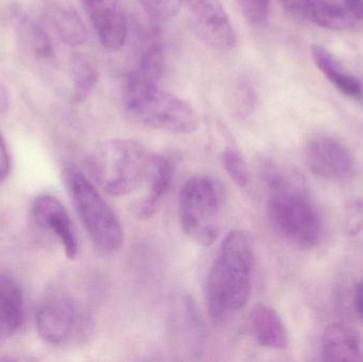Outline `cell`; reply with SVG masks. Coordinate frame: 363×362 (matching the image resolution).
Masks as SVG:
<instances>
[{
	"label": "cell",
	"mask_w": 363,
	"mask_h": 362,
	"mask_svg": "<svg viewBox=\"0 0 363 362\" xmlns=\"http://www.w3.org/2000/svg\"><path fill=\"white\" fill-rule=\"evenodd\" d=\"M256 256L252 236L230 231L209 268L206 304L213 324L223 325L247 307L254 286Z\"/></svg>",
	"instance_id": "6da1fadb"
},
{
	"label": "cell",
	"mask_w": 363,
	"mask_h": 362,
	"mask_svg": "<svg viewBox=\"0 0 363 362\" xmlns=\"http://www.w3.org/2000/svg\"><path fill=\"white\" fill-rule=\"evenodd\" d=\"M264 174L269 189L267 210L277 233L296 248L315 247L321 238V219L302 183L274 167H267Z\"/></svg>",
	"instance_id": "7a4b0ae2"
},
{
	"label": "cell",
	"mask_w": 363,
	"mask_h": 362,
	"mask_svg": "<svg viewBox=\"0 0 363 362\" xmlns=\"http://www.w3.org/2000/svg\"><path fill=\"white\" fill-rule=\"evenodd\" d=\"M123 110L135 125L167 133L187 135L198 130L199 115L191 104L160 89L128 77L123 89Z\"/></svg>",
	"instance_id": "3957f363"
},
{
	"label": "cell",
	"mask_w": 363,
	"mask_h": 362,
	"mask_svg": "<svg viewBox=\"0 0 363 362\" xmlns=\"http://www.w3.org/2000/svg\"><path fill=\"white\" fill-rule=\"evenodd\" d=\"M152 152L131 138H111L100 145L91 161L93 174L102 191L123 197L142 187Z\"/></svg>",
	"instance_id": "277c9868"
},
{
	"label": "cell",
	"mask_w": 363,
	"mask_h": 362,
	"mask_svg": "<svg viewBox=\"0 0 363 362\" xmlns=\"http://www.w3.org/2000/svg\"><path fill=\"white\" fill-rule=\"evenodd\" d=\"M225 189L211 176L186 181L179 195V220L184 234L201 246H211L221 230Z\"/></svg>",
	"instance_id": "5b68a950"
},
{
	"label": "cell",
	"mask_w": 363,
	"mask_h": 362,
	"mask_svg": "<svg viewBox=\"0 0 363 362\" xmlns=\"http://www.w3.org/2000/svg\"><path fill=\"white\" fill-rule=\"evenodd\" d=\"M65 176L77 212L95 248L104 254L118 252L125 240L118 216L82 171L70 167Z\"/></svg>",
	"instance_id": "8992f818"
},
{
	"label": "cell",
	"mask_w": 363,
	"mask_h": 362,
	"mask_svg": "<svg viewBox=\"0 0 363 362\" xmlns=\"http://www.w3.org/2000/svg\"><path fill=\"white\" fill-rule=\"evenodd\" d=\"M188 18L199 38L211 48L230 50L236 34L220 0H182Z\"/></svg>",
	"instance_id": "52a82bcc"
},
{
	"label": "cell",
	"mask_w": 363,
	"mask_h": 362,
	"mask_svg": "<svg viewBox=\"0 0 363 362\" xmlns=\"http://www.w3.org/2000/svg\"><path fill=\"white\" fill-rule=\"evenodd\" d=\"M78 315L74 300L63 291H52L44 298L36 312V329L47 344H65L77 327Z\"/></svg>",
	"instance_id": "ba28073f"
},
{
	"label": "cell",
	"mask_w": 363,
	"mask_h": 362,
	"mask_svg": "<svg viewBox=\"0 0 363 362\" xmlns=\"http://www.w3.org/2000/svg\"><path fill=\"white\" fill-rule=\"evenodd\" d=\"M176 165L169 155L153 153L148 174L143 183L142 193L134 200L132 213L140 220H148L157 214L169 193Z\"/></svg>",
	"instance_id": "9c48e42d"
},
{
	"label": "cell",
	"mask_w": 363,
	"mask_h": 362,
	"mask_svg": "<svg viewBox=\"0 0 363 362\" xmlns=\"http://www.w3.org/2000/svg\"><path fill=\"white\" fill-rule=\"evenodd\" d=\"M89 21L104 48L117 51L128 38V19L121 0H82Z\"/></svg>",
	"instance_id": "30bf717a"
},
{
	"label": "cell",
	"mask_w": 363,
	"mask_h": 362,
	"mask_svg": "<svg viewBox=\"0 0 363 362\" xmlns=\"http://www.w3.org/2000/svg\"><path fill=\"white\" fill-rule=\"evenodd\" d=\"M305 162L311 174L325 180L345 178L353 168V157L341 142L330 137H317L307 144Z\"/></svg>",
	"instance_id": "8fae6325"
},
{
	"label": "cell",
	"mask_w": 363,
	"mask_h": 362,
	"mask_svg": "<svg viewBox=\"0 0 363 362\" xmlns=\"http://www.w3.org/2000/svg\"><path fill=\"white\" fill-rule=\"evenodd\" d=\"M32 216L40 227L57 238L68 259H76L79 253L78 239L69 215L60 200L52 196H40L32 204Z\"/></svg>",
	"instance_id": "7c38bea8"
},
{
	"label": "cell",
	"mask_w": 363,
	"mask_h": 362,
	"mask_svg": "<svg viewBox=\"0 0 363 362\" xmlns=\"http://www.w3.org/2000/svg\"><path fill=\"white\" fill-rule=\"evenodd\" d=\"M249 320L250 331L259 346L277 351L287 348V329L277 310L259 304L252 310Z\"/></svg>",
	"instance_id": "4fadbf2b"
},
{
	"label": "cell",
	"mask_w": 363,
	"mask_h": 362,
	"mask_svg": "<svg viewBox=\"0 0 363 362\" xmlns=\"http://www.w3.org/2000/svg\"><path fill=\"white\" fill-rule=\"evenodd\" d=\"M45 12L47 21L62 42L69 46H79L86 40V28L72 4L66 0H51Z\"/></svg>",
	"instance_id": "5bb4252c"
},
{
	"label": "cell",
	"mask_w": 363,
	"mask_h": 362,
	"mask_svg": "<svg viewBox=\"0 0 363 362\" xmlns=\"http://www.w3.org/2000/svg\"><path fill=\"white\" fill-rule=\"evenodd\" d=\"M322 353L326 361H362L359 337L353 329L341 323L326 327L322 338Z\"/></svg>",
	"instance_id": "9a60e30c"
},
{
	"label": "cell",
	"mask_w": 363,
	"mask_h": 362,
	"mask_svg": "<svg viewBox=\"0 0 363 362\" xmlns=\"http://www.w3.org/2000/svg\"><path fill=\"white\" fill-rule=\"evenodd\" d=\"M23 319V295L18 283L6 274L0 276V339L16 333Z\"/></svg>",
	"instance_id": "2e32d148"
},
{
	"label": "cell",
	"mask_w": 363,
	"mask_h": 362,
	"mask_svg": "<svg viewBox=\"0 0 363 362\" xmlns=\"http://www.w3.org/2000/svg\"><path fill=\"white\" fill-rule=\"evenodd\" d=\"M14 30L19 44L30 55L38 59H50L53 55V46L48 33L44 28L26 14L14 17Z\"/></svg>",
	"instance_id": "e0dca14e"
},
{
	"label": "cell",
	"mask_w": 363,
	"mask_h": 362,
	"mask_svg": "<svg viewBox=\"0 0 363 362\" xmlns=\"http://www.w3.org/2000/svg\"><path fill=\"white\" fill-rule=\"evenodd\" d=\"M311 57L320 72L345 95L357 97L362 95V85L354 77L345 74L336 57L319 45L311 46Z\"/></svg>",
	"instance_id": "ac0fdd59"
},
{
	"label": "cell",
	"mask_w": 363,
	"mask_h": 362,
	"mask_svg": "<svg viewBox=\"0 0 363 362\" xmlns=\"http://www.w3.org/2000/svg\"><path fill=\"white\" fill-rule=\"evenodd\" d=\"M165 67V52L157 32H153L146 46L140 53L135 68L129 74V78L142 82L159 84L160 78Z\"/></svg>",
	"instance_id": "d6986e66"
},
{
	"label": "cell",
	"mask_w": 363,
	"mask_h": 362,
	"mask_svg": "<svg viewBox=\"0 0 363 362\" xmlns=\"http://www.w3.org/2000/svg\"><path fill=\"white\" fill-rule=\"evenodd\" d=\"M72 72L74 99L81 101L87 97L97 83V66L87 55H78L72 60Z\"/></svg>",
	"instance_id": "ffe728a7"
},
{
	"label": "cell",
	"mask_w": 363,
	"mask_h": 362,
	"mask_svg": "<svg viewBox=\"0 0 363 362\" xmlns=\"http://www.w3.org/2000/svg\"><path fill=\"white\" fill-rule=\"evenodd\" d=\"M313 23L330 30H345L355 23V17L334 0L319 9L311 19Z\"/></svg>",
	"instance_id": "44dd1931"
},
{
	"label": "cell",
	"mask_w": 363,
	"mask_h": 362,
	"mask_svg": "<svg viewBox=\"0 0 363 362\" xmlns=\"http://www.w3.org/2000/svg\"><path fill=\"white\" fill-rule=\"evenodd\" d=\"M222 165L230 180L239 187L249 186L250 176L249 166L243 155L235 148H226L221 155Z\"/></svg>",
	"instance_id": "7402d4cb"
},
{
	"label": "cell",
	"mask_w": 363,
	"mask_h": 362,
	"mask_svg": "<svg viewBox=\"0 0 363 362\" xmlns=\"http://www.w3.org/2000/svg\"><path fill=\"white\" fill-rule=\"evenodd\" d=\"M149 16L157 21H168L180 12L182 0H140Z\"/></svg>",
	"instance_id": "603a6c76"
},
{
	"label": "cell",
	"mask_w": 363,
	"mask_h": 362,
	"mask_svg": "<svg viewBox=\"0 0 363 362\" xmlns=\"http://www.w3.org/2000/svg\"><path fill=\"white\" fill-rule=\"evenodd\" d=\"M245 19L252 25H262L268 18L270 0H236Z\"/></svg>",
	"instance_id": "cb8c5ba5"
},
{
	"label": "cell",
	"mask_w": 363,
	"mask_h": 362,
	"mask_svg": "<svg viewBox=\"0 0 363 362\" xmlns=\"http://www.w3.org/2000/svg\"><path fill=\"white\" fill-rule=\"evenodd\" d=\"M291 14L311 21L313 15L330 0H279Z\"/></svg>",
	"instance_id": "d4e9b609"
},
{
	"label": "cell",
	"mask_w": 363,
	"mask_h": 362,
	"mask_svg": "<svg viewBox=\"0 0 363 362\" xmlns=\"http://www.w3.org/2000/svg\"><path fill=\"white\" fill-rule=\"evenodd\" d=\"M345 230L347 235H357L363 230V199L347 204L345 214Z\"/></svg>",
	"instance_id": "484cf974"
},
{
	"label": "cell",
	"mask_w": 363,
	"mask_h": 362,
	"mask_svg": "<svg viewBox=\"0 0 363 362\" xmlns=\"http://www.w3.org/2000/svg\"><path fill=\"white\" fill-rule=\"evenodd\" d=\"M10 172V157L4 137L0 134V183L6 180Z\"/></svg>",
	"instance_id": "4316f807"
},
{
	"label": "cell",
	"mask_w": 363,
	"mask_h": 362,
	"mask_svg": "<svg viewBox=\"0 0 363 362\" xmlns=\"http://www.w3.org/2000/svg\"><path fill=\"white\" fill-rule=\"evenodd\" d=\"M345 8L355 18L363 19V0H343Z\"/></svg>",
	"instance_id": "83f0119b"
},
{
	"label": "cell",
	"mask_w": 363,
	"mask_h": 362,
	"mask_svg": "<svg viewBox=\"0 0 363 362\" xmlns=\"http://www.w3.org/2000/svg\"><path fill=\"white\" fill-rule=\"evenodd\" d=\"M354 306L358 318L363 322V282L356 287L355 297H354Z\"/></svg>",
	"instance_id": "f1b7e54d"
}]
</instances>
